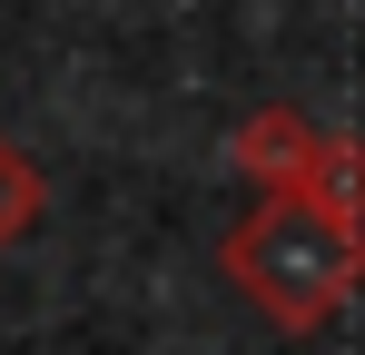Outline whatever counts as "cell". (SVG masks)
I'll use <instances>...</instances> for the list:
<instances>
[{
    "instance_id": "2",
    "label": "cell",
    "mask_w": 365,
    "mask_h": 355,
    "mask_svg": "<svg viewBox=\"0 0 365 355\" xmlns=\"http://www.w3.org/2000/svg\"><path fill=\"white\" fill-rule=\"evenodd\" d=\"M316 138L326 128H306L297 109H257L237 128V168L267 187V197H297V178H306V158H316Z\"/></svg>"
},
{
    "instance_id": "1",
    "label": "cell",
    "mask_w": 365,
    "mask_h": 355,
    "mask_svg": "<svg viewBox=\"0 0 365 355\" xmlns=\"http://www.w3.org/2000/svg\"><path fill=\"white\" fill-rule=\"evenodd\" d=\"M227 277L277 326H326L365 287V227L306 207V197H257L237 217V237H227Z\"/></svg>"
},
{
    "instance_id": "4",
    "label": "cell",
    "mask_w": 365,
    "mask_h": 355,
    "mask_svg": "<svg viewBox=\"0 0 365 355\" xmlns=\"http://www.w3.org/2000/svg\"><path fill=\"white\" fill-rule=\"evenodd\" d=\"M40 197H50V187H40V168H30V158L0 138V257H10L30 227H40Z\"/></svg>"
},
{
    "instance_id": "3",
    "label": "cell",
    "mask_w": 365,
    "mask_h": 355,
    "mask_svg": "<svg viewBox=\"0 0 365 355\" xmlns=\"http://www.w3.org/2000/svg\"><path fill=\"white\" fill-rule=\"evenodd\" d=\"M297 197L306 207H326V217H346V227H365V138H316V158H306L297 178Z\"/></svg>"
}]
</instances>
